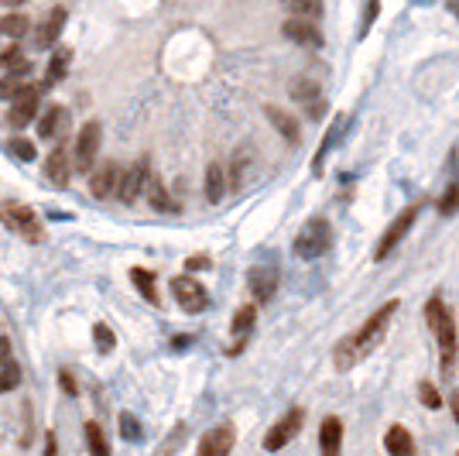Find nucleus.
Listing matches in <instances>:
<instances>
[{
  "label": "nucleus",
  "instance_id": "11",
  "mask_svg": "<svg viewBox=\"0 0 459 456\" xmlns=\"http://www.w3.org/2000/svg\"><path fill=\"white\" fill-rule=\"evenodd\" d=\"M233 443H237L233 422H219V425H212L206 436L199 439V456H226L233 450Z\"/></svg>",
  "mask_w": 459,
  "mask_h": 456
},
{
  "label": "nucleus",
  "instance_id": "16",
  "mask_svg": "<svg viewBox=\"0 0 459 456\" xmlns=\"http://www.w3.org/2000/svg\"><path fill=\"white\" fill-rule=\"evenodd\" d=\"M62 28H65V7H52L48 17H45V24L38 28V35H35V45L38 48H52V45L59 42Z\"/></svg>",
  "mask_w": 459,
  "mask_h": 456
},
{
  "label": "nucleus",
  "instance_id": "27",
  "mask_svg": "<svg viewBox=\"0 0 459 456\" xmlns=\"http://www.w3.org/2000/svg\"><path fill=\"white\" fill-rule=\"evenodd\" d=\"M130 282L137 285V291H141V295H144L151 305H158V302H162V298H158V289H155V275H151V271H144V268H134V271H130Z\"/></svg>",
  "mask_w": 459,
  "mask_h": 456
},
{
  "label": "nucleus",
  "instance_id": "8",
  "mask_svg": "<svg viewBox=\"0 0 459 456\" xmlns=\"http://www.w3.org/2000/svg\"><path fill=\"white\" fill-rule=\"evenodd\" d=\"M171 291H175V302H178L185 312H203V309L209 305L206 289H203L192 275H178V278H171Z\"/></svg>",
  "mask_w": 459,
  "mask_h": 456
},
{
  "label": "nucleus",
  "instance_id": "18",
  "mask_svg": "<svg viewBox=\"0 0 459 456\" xmlns=\"http://www.w3.org/2000/svg\"><path fill=\"white\" fill-rule=\"evenodd\" d=\"M339 446H343V422L336 415H326L319 429V450L326 456H339Z\"/></svg>",
  "mask_w": 459,
  "mask_h": 456
},
{
  "label": "nucleus",
  "instance_id": "42",
  "mask_svg": "<svg viewBox=\"0 0 459 456\" xmlns=\"http://www.w3.org/2000/svg\"><path fill=\"white\" fill-rule=\"evenodd\" d=\"M449 405H453V415H456V425H459V391H453V402Z\"/></svg>",
  "mask_w": 459,
  "mask_h": 456
},
{
  "label": "nucleus",
  "instance_id": "26",
  "mask_svg": "<svg viewBox=\"0 0 459 456\" xmlns=\"http://www.w3.org/2000/svg\"><path fill=\"white\" fill-rule=\"evenodd\" d=\"M0 66H7V73H21V76L31 73V62H28V55H24L17 45H10V48L0 52Z\"/></svg>",
  "mask_w": 459,
  "mask_h": 456
},
{
  "label": "nucleus",
  "instance_id": "22",
  "mask_svg": "<svg viewBox=\"0 0 459 456\" xmlns=\"http://www.w3.org/2000/svg\"><path fill=\"white\" fill-rule=\"evenodd\" d=\"M144 189H148V203H151L155 209H162V213H175V209H178V203L168 196L165 182H162L158 175H151V172H148V182H144Z\"/></svg>",
  "mask_w": 459,
  "mask_h": 456
},
{
  "label": "nucleus",
  "instance_id": "9",
  "mask_svg": "<svg viewBox=\"0 0 459 456\" xmlns=\"http://www.w3.org/2000/svg\"><path fill=\"white\" fill-rule=\"evenodd\" d=\"M281 35L295 45H305V48H322L326 38H322V31L316 28V21L312 17H288L285 24H281Z\"/></svg>",
  "mask_w": 459,
  "mask_h": 456
},
{
  "label": "nucleus",
  "instance_id": "1",
  "mask_svg": "<svg viewBox=\"0 0 459 456\" xmlns=\"http://www.w3.org/2000/svg\"><path fill=\"white\" fill-rule=\"evenodd\" d=\"M398 298H387L380 309H377L374 316L360 326V330H353L350 336H343L339 343H336L333 350V364L336 371H353L364 357H371L377 347L384 343V336H387V326H391V319H394V312H398Z\"/></svg>",
  "mask_w": 459,
  "mask_h": 456
},
{
  "label": "nucleus",
  "instance_id": "45",
  "mask_svg": "<svg viewBox=\"0 0 459 456\" xmlns=\"http://www.w3.org/2000/svg\"><path fill=\"white\" fill-rule=\"evenodd\" d=\"M0 3H7V7H21L24 0H0Z\"/></svg>",
  "mask_w": 459,
  "mask_h": 456
},
{
  "label": "nucleus",
  "instance_id": "23",
  "mask_svg": "<svg viewBox=\"0 0 459 456\" xmlns=\"http://www.w3.org/2000/svg\"><path fill=\"white\" fill-rule=\"evenodd\" d=\"M69 62H72V52L62 45V48H55V55L48 59V73H45V83H62L65 76H69Z\"/></svg>",
  "mask_w": 459,
  "mask_h": 456
},
{
  "label": "nucleus",
  "instance_id": "30",
  "mask_svg": "<svg viewBox=\"0 0 459 456\" xmlns=\"http://www.w3.org/2000/svg\"><path fill=\"white\" fill-rule=\"evenodd\" d=\"M24 86H28V76H21V73H10L7 79H0V100H7V103H10V100H14V96L24 89Z\"/></svg>",
  "mask_w": 459,
  "mask_h": 456
},
{
  "label": "nucleus",
  "instance_id": "36",
  "mask_svg": "<svg viewBox=\"0 0 459 456\" xmlns=\"http://www.w3.org/2000/svg\"><path fill=\"white\" fill-rule=\"evenodd\" d=\"M21 384V367L14 360H3V371H0V391H14Z\"/></svg>",
  "mask_w": 459,
  "mask_h": 456
},
{
  "label": "nucleus",
  "instance_id": "6",
  "mask_svg": "<svg viewBox=\"0 0 459 456\" xmlns=\"http://www.w3.org/2000/svg\"><path fill=\"white\" fill-rule=\"evenodd\" d=\"M302 422H305V412H302V409H292V412L285 415V418H278V422L267 429V436H264V450H267V453H278V450H285L295 436H298Z\"/></svg>",
  "mask_w": 459,
  "mask_h": 456
},
{
  "label": "nucleus",
  "instance_id": "2",
  "mask_svg": "<svg viewBox=\"0 0 459 456\" xmlns=\"http://www.w3.org/2000/svg\"><path fill=\"white\" fill-rule=\"evenodd\" d=\"M425 323H428V330L435 333V340H439L442 374H449L456 367V357H459V333H456L453 309L442 302V295H432V298H428V305H425Z\"/></svg>",
  "mask_w": 459,
  "mask_h": 456
},
{
  "label": "nucleus",
  "instance_id": "39",
  "mask_svg": "<svg viewBox=\"0 0 459 456\" xmlns=\"http://www.w3.org/2000/svg\"><path fill=\"white\" fill-rule=\"evenodd\" d=\"M59 384H62V391H65V395H79V388H76V381H72V374H69V371L59 374Z\"/></svg>",
  "mask_w": 459,
  "mask_h": 456
},
{
  "label": "nucleus",
  "instance_id": "32",
  "mask_svg": "<svg viewBox=\"0 0 459 456\" xmlns=\"http://www.w3.org/2000/svg\"><path fill=\"white\" fill-rule=\"evenodd\" d=\"M93 340H96V350H100V354H110V350L117 347V336H114V330H110L107 323H96V326H93Z\"/></svg>",
  "mask_w": 459,
  "mask_h": 456
},
{
  "label": "nucleus",
  "instance_id": "17",
  "mask_svg": "<svg viewBox=\"0 0 459 456\" xmlns=\"http://www.w3.org/2000/svg\"><path fill=\"white\" fill-rule=\"evenodd\" d=\"M69 124H72L69 110H65V107H52L48 114H42V121H38V134L52 141V137H62V134L69 130Z\"/></svg>",
  "mask_w": 459,
  "mask_h": 456
},
{
  "label": "nucleus",
  "instance_id": "15",
  "mask_svg": "<svg viewBox=\"0 0 459 456\" xmlns=\"http://www.w3.org/2000/svg\"><path fill=\"white\" fill-rule=\"evenodd\" d=\"M117 182H120V165H117V162H103V165L93 172L89 189H93L96 199H110V196L117 192Z\"/></svg>",
  "mask_w": 459,
  "mask_h": 456
},
{
  "label": "nucleus",
  "instance_id": "33",
  "mask_svg": "<svg viewBox=\"0 0 459 456\" xmlns=\"http://www.w3.org/2000/svg\"><path fill=\"white\" fill-rule=\"evenodd\" d=\"M7 151H10L17 162H31V158H35V144H31L28 137H10V141H7Z\"/></svg>",
  "mask_w": 459,
  "mask_h": 456
},
{
  "label": "nucleus",
  "instance_id": "20",
  "mask_svg": "<svg viewBox=\"0 0 459 456\" xmlns=\"http://www.w3.org/2000/svg\"><path fill=\"white\" fill-rule=\"evenodd\" d=\"M384 450L394 456H415V439H412V432L405 425H391L384 432Z\"/></svg>",
  "mask_w": 459,
  "mask_h": 456
},
{
  "label": "nucleus",
  "instance_id": "21",
  "mask_svg": "<svg viewBox=\"0 0 459 456\" xmlns=\"http://www.w3.org/2000/svg\"><path fill=\"white\" fill-rule=\"evenodd\" d=\"M254 319H257V305H240L237 309V316H233V336H237V343L230 347V354H240L244 350V340H247V333L254 330Z\"/></svg>",
  "mask_w": 459,
  "mask_h": 456
},
{
  "label": "nucleus",
  "instance_id": "40",
  "mask_svg": "<svg viewBox=\"0 0 459 456\" xmlns=\"http://www.w3.org/2000/svg\"><path fill=\"white\" fill-rule=\"evenodd\" d=\"M185 268H189V271H199V268H209V257H189V261H185Z\"/></svg>",
  "mask_w": 459,
  "mask_h": 456
},
{
  "label": "nucleus",
  "instance_id": "34",
  "mask_svg": "<svg viewBox=\"0 0 459 456\" xmlns=\"http://www.w3.org/2000/svg\"><path fill=\"white\" fill-rule=\"evenodd\" d=\"M456 209H459V182L449 178V189H446V196L439 199V213H442V216H453Z\"/></svg>",
  "mask_w": 459,
  "mask_h": 456
},
{
  "label": "nucleus",
  "instance_id": "29",
  "mask_svg": "<svg viewBox=\"0 0 459 456\" xmlns=\"http://www.w3.org/2000/svg\"><path fill=\"white\" fill-rule=\"evenodd\" d=\"M86 443H89L93 456H110V443H107V436L96 422H86Z\"/></svg>",
  "mask_w": 459,
  "mask_h": 456
},
{
  "label": "nucleus",
  "instance_id": "24",
  "mask_svg": "<svg viewBox=\"0 0 459 456\" xmlns=\"http://www.w3.org/2000/svg\"><path fill=\"white\" fill-rule=\"evenodd\" d=\"M226 196V168L219 165V162H212L206 168V199L209 203H219Z\"/></svg>",
  "mask_w": 459,
  "mask_h": 456
},
{
  "label": "nucleus",
  "instance_id": "44",
  "mask_svg": "<svg viewBox=\"0 0 459 456\" xmlns=\"http://www.w3.org/2000/svg\"><path fill=\"white\" fill-rule=\"evenodd\" d=\"M449 10H453V14L459 17V0H449Z\"/></svg>",
  "mask_w": 459,
  "mask_h": 456
},
{
  "label": "nucleus",
  "instance_id": "28",
  "mask_svg": "<svg viewBox=\"0 0 459 456\" xmlns=\"http://www.w3.org/2000/svg\"><path fill=\"white\" fill-rule=\"evenodd\" d=\"M28 28H31V21H28L24 14H7V17H0V35H7V38H21V35H28Z\"/></svg>",
  "mask_w": 459,
  "mask_h": 456
},
{
  "label": "nucleus",
  "instance_id": "5",
  "mask_svg": "<svg viewBox=\"0 0 459 456\" xmlns=\"http://www.w3.org/2000/svg\"><path fill=\"white\" fill-rule=\"evenodd\" d=\"M38 107H42V86L28 83L14 100H10V110H7V124L10 127H28L38 117Z\"/></svg>",
  "mask_w": 459,
  "mask_h": 456
},
{
  "label": "nucleus",
  "instance_id": "38",
  "mask_svg": "<svg viewBox=\"0 0 459 456\" xmlns=\"http://www.w3.org/2000/svg\"><path fill=\"white\" fill-rule=\"evenodd\" d=\"M120 436L130 439V443H134V439H141V425H137V418H134L130 412H120Z\"/></svg>",
  "mask_w": 459,
  "mask_h": 456
},
{
  "label": "nucleus",
  "instance_id": "14",
  "mask_svg": "<svg viewBox=\"0 0 459 456\" xmlns=\"http://www.w3.org/2000/svg\"><path fill=\"white\" fill-rule=\"evenodd\" d=\"M292 100H298L302 103V110L309 114V117H322V110H326V103H322V89H319V83L316 79H298V83L292 86Z\"/></svg>",
  "mask_w": 459,
  "mask_h": 456
},
{
  "label": "nucleus",
  "instance_id": "37",
  "mask_svg": "<svg viewBox=\"0 0 459 456\" xmlns=\"http://www.w3.org/2000/svg\"><path fill=\"white\" fill-rule=\"evenodd\" d=\"M377 14H380V0H367V7H364V17H360V38H367V31L374 28V21H377Z\"/></svg>",
  "mask_w": 459,
  "mask_h": 456
},
{
  "label": "nucleus",
  "instance_id": "13",
  "mask_svg": "<svg viewBox=\"0 0 459 456\" xmlns=\"http://www.w3.org/2000/svg\"><path fill=\"white\" fill-rule=\"evenodd\" d=\"M148 158H137L134 165L120 172V182H117V196H120V203H134L137 196H141V189H144V182H148Z\"/></svg>",
  "mask_w": 459,
  "mask_h": 456
},
{
  "label": "nucleus",
  "instance_id": "12",
  "mask_svg": "<svg viewBox=\"0 0 459 456\" xmlns=\"http://www.w3.org/2000/svg\"><path fill=\"white\" fill-rule=\"evenodd\" d=\"M278 282H281V271L274 264H257V268L247 271V285H251L257 302H271L274 291H278Z\"/></svg>",
  "mask_w": 459,
  "mask_h": 456
},
{
  "label": "nucleus",
  "instance_id": "25",
  "mask_svg": "<svg viewBox=\"0 0 459 456\" xmlns=\"http://www.w3.org/2000/svg\"><path fill=\"white\" fill-rule=\"evenodd\" d=\"M264 114H267V121L274 124V130H278L281 137H288L292 144L298 141V124H295V117H288V114H285V110H278V107H267Z\"/></svg>",
  "mask_w": 459,
  "mask_h": 456
},
{
  "label": "nucleus",
  "instance_id": "3",
  "mask_svg": "<svg viewBox=\"0 0 459 456\" xmlns=\"http://www.w3.org/2000/svg\"><path fill=\"white\" fill-rule=\"evenodd\" d=\"M329 248H333V227H329V220L326 216L305 220V227L295 237V254L305 257V261H316V257H322Z\"/></svg>",
  "mask_w": 459,
  "mask_h": 456
},
{
  "label": "nucleus",
  "instance_id": "41",
  "mask_svg": "<svg viewBox=\"0 0 459 456\" xmlns=\"http://www.w3.org/2000/svg\"><path fill=\"white\" fill-rule=\"evenodd\" d=\"M3 360H10V343L0 336V364H3Z\"/></svg>",
  "mask_w": 459,
  "mask_h": 456
},
{
  "label": "nucleus",
  "instance_id": "4",
  "mask_svg": "<svg viewBox=\"0 0 459 456\" xmlns=\"http://www.w3.org/2000/svg\"><path fill=\"white\" fill-rule=\"evenodd\" d=\"M0 223H3V227H10V230H17V234H21L24 241H31V244H42V241H45L42 223H38L35 209H28V206H17V203H0Z\"/></svg>",
  "mask_w": 459,
  "mask_h": 456
},
{
  "label": "nucleus",
  "instance_id": "35",
  "mask_svg": "<svg viewBox=\"0 0 459 456\" xmlns=\"http://www.w3.org/2000/svg\"><path fill=\"white\" fill-rule=\"evenodd\" d=\"M418 398H421V405H425V409H432V412H435V409H442V395L435 391V384H432V381H421V384H418Z\"/></svg>",
  "mask_w": 459,
  "mask_h": 456
},
{
  "label": "nucleus",
  "instance_id": "7",
  "mask_svg": "<svg viewBox=\"0 0 459 456\" xmlns=\"http://www.w3.org/2000/svg\"><path fill=\"white\" fill-rule=\"evenodd\" d=\"M415 216H418V206H405L398 216H394V223L384 230V237H380V244H377L374 250V261H384L391 250L398 248L401 241H405V234L412 230V223H415Z\"/></svg>",
  "mask_w": 459,
  "mask_h": 456
},
{
  "label": "nucleus",
  "instance_id": "31",
  "mask_svg": "<svg viewBox=\"0 0 459 456\" xmlns=\"http://www.w3.org/2000/svg\"><path fill=\"white\" fill-rule=\"evenodd\" d=\"M288 7H292V14L295 17H319L322 14V0H285Z\"/></svg>",
  "mask_w": 459,
  "mask_h": 456
},
{
  "label": "nucleus",
  "instance_id": "10",
  "mask_svg": "<svg viewBox=\"0 0 459 456\" xmlns=\"http://www.w3.org/2000/svg\"><path fill=\"white\" fill-rule=\"evenodd\" d=\"M100 137H103L100 121H89V124H83L79 137H76V168H79V172H89V168H93L96 155H100Z\"/></svg>",
  "mask_w": 459,
  "mask_h": 456
},
{
  "label": "nucleus",
  "instance_id": "19",
  "mask_svg": "<svg viewBox=\"0 0 459 456\" xmlns=\"http://www.w3.org/2000/svg\"><path fill=\"white\" fill-rule=\"evenodd\" d=\"M45 172H48V178H52V185H69V175H72V165H69V151L59 144L52 155H48V162H45Z\"/></svg>",
  "mask_w": 459,
  "mask_h": 456
},
{
  "label": "nucleus",
  "instance_id": "43",
  "mask_svg": "<svg viewBox=\"0 0 459 456\" xmlns=\"http://www.w3.org/2000/svg\"><path fill=\"white\" fill-rule=\"evenodd\" d=\"M55 450H59V446H55V436H48V443H45V453L52 456V453H55Z\"/></svg>",
  "mask_w": 459,
  "mask_h": 456
}]
</instances>
